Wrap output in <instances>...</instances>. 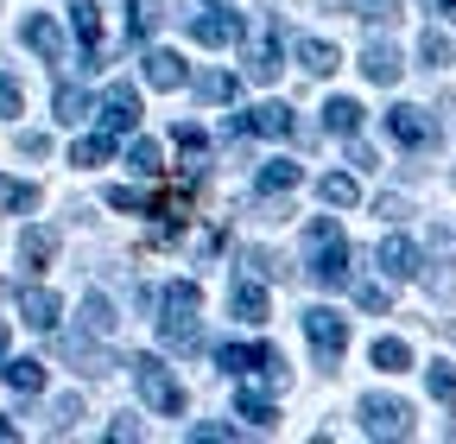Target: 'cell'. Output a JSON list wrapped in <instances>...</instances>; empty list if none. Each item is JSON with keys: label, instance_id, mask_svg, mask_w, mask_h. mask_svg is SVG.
I'll return each mask as SVG.
<instances>
[{"label": "cell", "instance_id": "6da1fadb", "mask_svg": "<svg viewBox=\"0 0 456 444\" xmlns=\"http://www.w3.org/2000/svg\"><path fill=\"white\" fill-rule=\"evenodd\" d=\"M146 305L159 311V343H165V349L191 356V349L203 343V330H197V311H203V286H197V280H171V286L146 292Z\"/></svg>", "mask_w": 456, "mask_h": 444}, {"label": "cell", "instance_id": "7a4b0ae2", "mask_svg": "<svg viewBox=\"0 0 456 444\" xmlns=\"http://www.w3.org/2000/svg\"><path fill=\"white\" fill-rule=\"evenodd\" d=\"M305 260H311V280L323 292L349 286V242H342V222L336 216H317L311 229H305Z\"/></svg>", "mask_w": 456, "mask_h": 444}, {"label": "cell", "instance_id": "3957f363", "mask_svg": "<svg viewBox=\"0 0 456 444\" xmlns=\"http://www.w3.org/2000/svg\"><path fill=\"white\" fill-rule=\"evenodd\" d=\"M127 368H134V387H140V400H146L152 413H184V387L171 381V368H165L159 356H134Z\"/></svg>", "mask_w": 456, "mask_h": 444}, {"label": "cell", "instance_id": "277c9868", "mask_svg": "<svg viewBox=\"0 0 456 444\" xmlns=\"http://www.w3.org/2000/svg\"><path fill=\"white\" fill-rule=\"evenodd\" d=\"M305 337H311L317 362H323V368H336V362H342V349H349V317L330 311V305H311V311H305Z\"/></svg>", "mask_w": 456, "mask_h": 444}, {"label": "cell", "instance_id": "5b68a950", "mask_svg": "<svg viewBox=\"0 0 456 444\" xmlns=\"http://www.w3.org/2000/svg\"><path fill=\"white\" fill-rule=\"evenodd\" d=\"M216 368H228V374H273V381H285V362H279V349H266V343H216Z\"/></svg>", "mask_w": 456, "mask_h": 444}, {"label": "cell", "instance_id": "8992f818", "mask_svg": "<svg viewBox=\"0 0 456 444\" xmlns=\"http://www.w3.org/2000/svg\"><path fill=\"white\" fill-rule=\"evenodd\" d=\"M387 134L406 146V152H425V146L437 140V121L425 115L419 102H393V108H387Z\"/></svg>", "mask_w": 456, "mask_h": 444}, {"label": "cell", "instance_id": "52a82bcc", "mask_svg": "<svg viewBox=\"0 0 456 444\" xmlns=\"http://www.w3.org/2000/svg\"><path fill=\"white\" fill-rule=\"evenodd\" d=\"M362 432L368 438H406L412 432V407L393 400V394H368L362 400Z\"/></svg>", "mask_w": 456, "mask_h": 444}, {"label": "cell", "instance_id": "ba28073f", "mask_svg": "<svg viewBox=\"0 0 456 444\" xmlns=\"http://www.w3.org/2000/svg\"><path fill=\"white\" fill-rule=\"evenodd\" d=\"M228 134H266V140H292L298 134V121H292V108H285V102H260V108H248V115H235V121H228Z\"/></svg>", "mask_w": 456, "mask_h": 444}, {"label": "cell", "instance_id": "9c48e42d", "mask_svg": "<svg viewBox=\"0 0 456 444\" xmlns=\"http://www.w3.org/2000/svg\"><path fill=\"white\" fill-rule=\"evenodd\" d=\"M248 26H241V13H228V7H203V13H191V38L197 45H235Z\"/></svg>", "mask_w": 456, "mask_h": 444}, {"label": "cell", "instance_id": "30bf717a", "mask_svg": "<svg viewBox=\"0 0 456 444\" xmlns=\"http://www.w3.org/2000/svg\"><path fill=\"white\" fill-rule=\"evenodd\" d=\"M102 127H108V134H134V127H140V95H134L127 83H114V89L102 95Z\"/></svg>", "mask_w": 456, "mask_h": 444}, {"label": "cell", "instance_id": "8fae6325", "mask_svg": "<svg viewBox=\"0 0 456 444\" xmlns=\"http://www.w3.org/2000/svg\"><path fill=\"white\" fill-rule=\"evenodd\" d=\"M399 70H406V58H399V51H393L387 38H374V45L362 51V77H368V83L393 89V83H399Z\"/></svg>", "mask_w": 456, "mask_h": 444}, {"label": "cell", "instance_id": "7c38bea8", "mask_svg": "<svg viewBox=\"0 0 456 444\" xmlns=\"http://www.w3.org/2000/svg\"><path fill=\"white\" fill-rule=\"evenodd\" d=\"M70 26H77L83 58H89V70H95V64H102V7H95V0H70Z\"/></svg>", "mask_w": 456, "mask_h": 444}, {"label": "cell", "instance_id": "4fadbf2b", "mask_svg": "<svg viewBox=\"0 0 456 444\" xmlns=\"http://www.w3.org/2000/svg\"><path fill=\"white\" fill-rule=\"evenodd\" d=\"M305 185V165H292V159H266L260 172H254V191L260 197H285V191H298Z\"/></svg>", "mask_w": 456, "mask_h": 444}, {"label": "cell", "instance_id": "5bb4252c", "mask_svg": "<svg viewBox=\"0 0 456 444\" xmlns=\"http://www.w3.org/2000/svg\"><path fill=\"white\" fill-rule=\"evenodd\" d=\"M380 273H387L393 286H406L412 273H419V248H412L406 235H387V242H380Z\"/></svg>", "mask_w": 456, "mask_h": 444}, {"label": "cell", "instance_id": "9a60e30c", "mask_svg": "<svg viewBox=\"0 0 456 444\" xmlns=\"http://www.w3.org/2000/svg\"><path fill=\"white\" fill-rule=\"evenodd\" d=\"M235 413H241V419H248L254 432H273V425H279V407H273V400L260 394V387H254L248 374H241V387H235Z\"/></svg>", "mask_w": 456, "mask_h": 444}, {"label": "cell", "instance_id": "2e32d148", "mask_svg": "<svg viewBox=\"0 0 456 444\" xmlns=\"http://www.w3.org/2000/svg\"><path fill=\"white\" fill-rule=\"evenodd\" d=\"M20 38L38 51L45 64H64V32H57V20H45V13H32L26 26H20Z\"/></svg>", "mask_w": 456, "mask_h": 444}, {"label": "cell", "instance_id": "e0dca14e", "mask_svg": "<svg viewBox=\"0 0 456 444\" xmlns=\"http://www.w3.org/2000/svg\"><path fill=\"white\" fill-rule=\"evenodd\" d=\"M0 381L13 387V394H45V362L38 356H0Z\"/></svg>", "mask_w": 456, "mask_h": 444}, {"label": "cell", "instance_id": "ac0fdd59", "mask_svg": "<svg viewBox=\"0 0 456 444\" xmlns=\"http://www.w3.org/2000/svg\"><path fill=\"white\" fill-rule=\"evenodd\" d=\"M140 70H146L152 89H184V77H191L178 51H146V64H140Z\"/></svg>", "mask_w": 456, "mask_h": 444}, {"label": "cell", "instance_id": "d6986e66", "mask_svg": "<svg viewBox=\"0 0 456 444\" xmlns=\"http://www.w3.org/2000/svg\"><path fill=\"white\" fill-rule=\"evenodd\" d=\"M51 108H57V121H64V127H77V121H89V115H95V102H89V89H83V83H57Z\"/></svg>", "mask_w": 456, "mask_h": 444}, {"label": "cell", "instance_id": "ffe728a7", "mask_svg": "<svg viewBox=\"0 0 456 444\" xmlns=\"http://www.w3.org/2000/svg\"><path fill=\"white\" fill-rule=\"evenodd\" d=\"M228 311H235L241 324H266V286H260V280H235V292H228Z\"/></svg>", "mask_w": 456, "mask_h": 444}, {"label": "cell", "instance_id": "44dd1931", "mask_svg": "<svg viewBox=\"0 0 456 444\" xmlns=\"http://www.w3.org/2000/svg\"><path fill=\"white\" fill-rule=\"evenodd\" d=\"M292 58L305 64V77H330L342 58H336V45H323V38H292Z\"/></svg>", "mask_w": 456, "mask_h": 444}, {"label": "cell", "instance_id": "7402d4cb", "mask_svg": "<svg viewBox=\"0 0 456 444\" xmlns=\"http://www.w3.org/2000/svg\"><path fill=\"white\" fill-rule=\"evenodd\" d=\"M20 317H26L32 330H57V292L26 286V292H20Z\"/></svg>", "mask_w": 456, "mask_h": 444}, {"label": "cell", "instance_id": "603a6c76", "mask_svg": "<svg viewBox=\"0 0 456 444\" xmlns=\"http://www.w3.org/2000/svg\"><path fill=\"white\" fill-rule=\"evenodd\" d=\"M279 70H285V64H279V32H266L260 45H248V77H254V83H273Z\"/></svg>", "mask_w": 456, "mask_h": 444}, {"label": "cell", "instance_id": "cb8c5ba5", "mask_svg": "<svg viewBox=\"0 0 456 444\" xmlns=\"http://www.w3.org/2000/svg\"><path fill=\"white\" fill-rule=\"evenodd\" d=\"M323 127H330L336 140H349V134H362V102H349V95H336V102L323 108Z\"/></svg>", "mask_w": 456, "mask_h": 444}, {"label": "cell", "instance_id": "d4e9b609", "mask_svg": "<svg viewBox=\"0 0 456 444\" xmlns=\"http://www.w3.org/2000/svg\"><path fill=\"white\" fill-rule=\"evenodd\" d=\"M317 197H323L330 210H349V203H362V185H355L349 172H330V178H317Z\"/></svg>", "mask_w": 456, "mask_h": 444}, {"label": "cell", "instance_id": "484cf974", "mask_svg": "<svg viewBox=\"0 0 456 444\" xmlns=\"http://www.w3.org/2000/svg\"><path fill=\"white\" fill-rule=\"evenodd\" d=\"M114 324H121V317H114L108 292H89L83 299V330H89V337H114Z\"/></svg>", "mask_w": 456, "mask_h": 444}, {"label": "cell", "instance_id": "4316f807", "mask_svg": "<svg viewBox=\"0 0 456 444\" xmlns=\"http://www.w3.org/2000/svg\"><path fill=\"white\" fill-rule=\"evenodd\" d=\"M51 254H57V235H51V229H26V235H20V260H26L32 273L51 267Z\"/></svg>", "mask_w": 456, "mask_h": 444}, {"label": "cell", "instance_id": "83f0119b", "mask_svg": "<svg viewBox=\"0 0 456 444\" xmlns=\"http://www.w3.org/2000/svg\"><path fill=\"white\" fill-rule=\"evenodd\" d=\"M127 165H134L140 178H159V172H165V152H159V140H146V134H140V140L127 146Z\"/></svg>", "mask_w": 456, "mask_h": 444}, {"label": "cell", "instance_id": "f1b7e54d", "mask_svg": "<svg viewBox=\"0 0 456 444\" xmlns=\"http://www.w3.org/2000/svg\"><path fill=\"white\" fill-rule=\"evenodd\" d=\"M152 32H159V7H152V0H127V38L146 45Z\"/></svg>", "mask_w": 456, "mask_h": 444}, {"label": "cell", "instance_id": "f546056e", "mask_svg": "<svg viewBox=\"0 0 456 444\" xmlns=\"http://www.w3.org/2000/svg\"><path fill=\"white\" fill-rule=\"evenodd\" d=\"M102 159H114V134H108V127L89 134V140H77V152H70V165H83V172H89V165H102Z\"/></svg>", "mask_w": 456, "mask_h": 444}, {"label": "cell", "instance_id": "4dcf8cb0", "mask_svg": "<svg viewBox=\"0 0 456 444\" xmlns=\"http://www.w3.org/2000/svg\"><path fill=\"white\" fill-rule=\"evenodd\" d=\"M374 368H387V374H406V368H412V349L399 343V337H380V343H374Z\"/></svg>", "mask_w": 456, "mask_h": 444}, {"label": "cell", "instance_id": "1f68e13d", "mask_svg": "<svg viewBox=\"0 0 456 444\" xmlns=\"http://www.w3.org/2000/svg\"><path fill=\"white\" fill-rule=\"evenodd\" d=\"M0 210H38V185H20V178H0Z\"/></svg>", "mask_w": 456, "mask_h": 444}, {"label": "cell", "instance_id": "d6a6232c", "mask_svg": "<svg viewBox=\"0 0 456 444\" xmlns=\"http://www.w3.org/2000/svg\"><path fill=\"white\" fill-rule=\"evenodd\" d=\"M197 95L203 102H235V77H228V70H203L197 77Z\"/></svg>", "mask_w": 456, "mask_h": 444}, {"label": "cell", "instance_id": "836d02e7", "mask_svg": "<svg viewBox=\"0 0 456 444\" xmlns=\"http://www.w3.org/2000/svg\"><path fill=\"white\" fill-rule=\"evenodd\" d=\"M419 58H425V64H437V70H444V64H450V58H456V45H450V38H444V32H425V38H419Z\"/></svg>", "mask_w": 456, "mask_h": 444}, {"label": "cell", "instance_id": "e575fe53", "mask_svg": "<svg viewBox=\"0 0 456 444\" xmlns=\"http://www.w3.org/2000/svg\"><path fill=\"white\" fill-rule=\"evenodd\" d=\"M425 381H431V394H437L444 407H456V368H450V362H431V374H425Z\"/></svg>", "mask_w": 456, "mask_h": 444}, {"label": "cell", "instance_id": "d590c367", "mask_svg": "<svg viewBox=\"0 0 456 444\" xmlns=\"http://www.w3.org/2000/svg\"><path fill=\"white\" fill-rule=\"evenodd\" d=\"M77 419H83V400H77V394H64V400L51 407V432H70Z\"/></svg>", "mask_w": 456, "mask_h": 444}, {"label": "cell", "instance_id": "8d00e7d4", "mask_svg": "<svg viewBox=\"0 0 456 444\" xmlns=\"http://www.w3.org/2000/svg\"><path fill=\"white\" fill-rule=\"evenodd\" d=\"M431 254L437 267H456V229H431Z\"/></svg>", "mask_w": 456, "mask_h": 444}, {"label": "cell", "instance_id": "74e56055", "mask_svg": "<svg viewBox=\"0 0 456 444\" xmlns=\"http://www.w3.org/2000/svg\"><path fill=\"white\" fill-rule=\"evenodd\" d=\"M191 438H197V444H228V438H241V432H235V425H216V419H209V425H191Z\"/></svg>", "mask_w": 456, "mask_h": 444}, {"label": "cell", "instance_id": "f35d334b", "mask_svg": "<svg viewBox=\"0 0 456 444\" xmlns=\"http://www.w3.org/2000/svg\"><path fill=\"white\" fill-rule=\"evenodd\" d=\"M108 210H146V197H140L134 185H114V191H108Z\"/></svg>", "mask_w": 456, "mask_h": 444}, {"label": "cell", "instance_id": "ab89813d", "mask_svg": "<svg viewBox=\"0 0 456 444\" xmlns=\"http://www.w3.org/2000/svg\"><path fill=\"white\" fill-rule=\"evenodd\" d=\"M355 299H362V311H387V305H393L387 286H355Z\"/></svg>", "mask_w": 456, "mask_h": 444}, {"label": "cell", "instance_id": "60d3db41", "mask_svg": "<svg viewBox=\"0 0 456 444\" xmlns=\"http://www.w3.org/2000/svg\"><path fill=\"white\" fill-rule=\"evenodd\" d=\"M20 102H26L20 83H13V77H0V115H20Z\"/></svg>", "mask_w": 456, "mask_h": 444}, {"label": "cell", "instance_id": "b9f144b4", "mask_svg": "<svg viewBox=\"0 0 456 444\" xmlns=\"http://www.w3.org/2000/svg\"><path fill=\"white\" fill-rule=\"evenodd\" d=\"M20 152H26V159H45V152H51V134H20Z\"/></svg>", "mask_w": 456, "mask_h": 444}, {"label": "cell", "instance_id": "7bdbcfd3", "mask_svg": "<svg viewBox=\"0 0 456 444\" xmlns=\"http://www.w3.org/2000/svg\"><path fill=\"white\" fill-rule=\"evenodd\" d=\"M108 438H114V444H134V438H140V419H114Z\"/></svg>", "mask_w": 456, "mask_h": 444}, {"label": "cell", "instance_id": "ee69618b", "mask_svg": "<svg viewBox=\"0 0 456 444\" xmlns=\"http://www.w3.org/2000/svg\"><path fill=\"white\" fill-rule=\"evenodd\" d=\"M349 165H355V172H374V152H368L355 134H349Z\"/></svg>", "mask_w": 456, "mask_h": 444}, {"label": "cell", "instance_id": "f6af8a7d", "mask_svg": "<svg viewBox=\"0 0 456 444\" xmlns=\"http://www.w3.org/2000/svg\"><path fill=\"white\" fill-rule=\"evenodd\" d=\"M374 210H380V216H387V222H399V216H406V197H380V203H374Z\"/></svg>", "mask_w": 456, "mask_h": 444}, {"label": "cell", "instance_id": "bcb514c9", "mask_svg": "<svg viewBox=\"0 0 456 444\" xmlns=\"http://www.w3.org/2000/svg\"><path fill=\"white\" fill-rule=\"evenodd\" d=\"M13 438H20V425H13L7 413H0V444H13Z\"/></svg>", "mask_w": 456, "mask_h": 444}, {"label": "cell", "instance_id": "7dc6e473", "mask_svg": "<svg viewBox=\"0 0 456 444\" xmlns=\"http://www.w3.org/2000/svg\"><path fill=\"white\" fill-rule=\"evenodd\" d=\"M437 7H444V13H450V20H456V0H437Z\"/></svg>", "mask_w": 456, "mask_h": 444}, {"label": "cell", "instance_id": "c3c4849f", "mask_svg": "<svg viewBox=\"0 0 456 444\" xmlns=\"http://www.w3.org/2000/svg\"><path fill=\"white\" fill-rule=\"evenodd\" d=\"M0 356H7V324H0Z\"/></svg>", "mask_w": 456, "mask_h": 444}]
</instances>
